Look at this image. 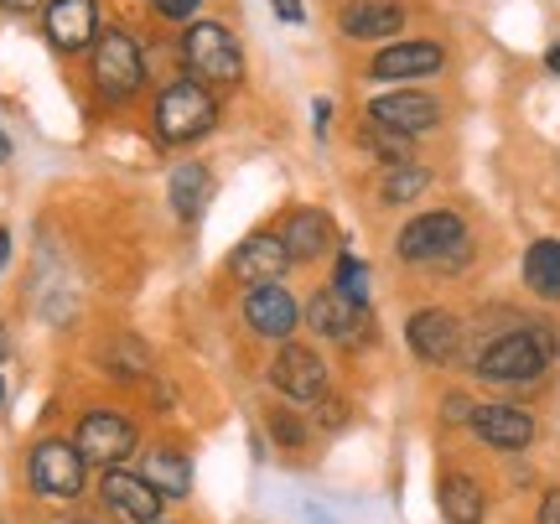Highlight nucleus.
<instances>
[{
    "instance_id": "32",
    "label": "nucleus",
    "mask_w": 560,
    "mask_h": 524,
    "mask_svg": "<svg viewBox=\"0 0 560 524\" xmlns=\"http://www.w3.org/2000/svg\"><path fill=\"white\" fill-rule=\"evenodd\" d=\"M0 5H5V11H37L42 0H0Z\"/></svg>"
},
{
    "instance_id": "13",
    "label": "nucleus",
    "mask_w": 560,
    "mask_h": 524,
    "mask_svg": "<svg viewBox=\"0 0 560 524\" xmlns=\"http://www.w3.org/2000/svg\"><path fill=\"white\" fill-rule=\"evenodd\" d=\"M244 323L255 327L260 338H291L301 323V306L280 281L276 286H249V296H244Z\"/></svg>"
},
{
    "instance_id": "37",
    "label": "nucleus",
    "mask_w": 560,
    "mask_h": 524,
    "mask_svg": "<svg viewBox=\"0 0 560 524\" xmlns=\"http://www.w3.org/2000/svg\"><path fill=\"white\" fill-rule=\"evenodd\" d=\"M0 359H5V327H0Z\"/></svg>"
},
{
    "instance_id": "29",
    "label": "nucleus",
    "mask_w": 560,
    "mask_h": 524,
    "mask_svg": "<svg viewBox=\"0 0 560 524\" xmlns=\"http://www.w3.org/2000/svg\"><path fill=\"white\" fill-rule=\"evenodd\" d=\"M540 524H560V488H556V493H545V504H540Z\"/></svg>"
},
{
    "instance_id": "1",
    "label": "nucleus",
    "mask_w": 560,
    "mask_h": 524,
    "mask_svg": "<svg viewBox=\"0 0 560 524\" xmlns=\"http://www.w3.org/2000/svg\"><path fill=\"white\" fill-rule=\"evenodd\" d=\"M219 125V100L208 94V83L198 79H177L161 89L156 100V141L161 145H187L208 136Z\"/></svg>"
},
{
    "instance_id": "27",
    "label": "nucleus",
    "mask_w": 560,
    "mask_h": 524,
    "mask_svg": "<svg viewBox=\"0 0 560 524\" xmlns=\"http://www.w3.org/2000/svg\"><path fill=\"white\" fill-rule=\"evenodd\" d=\"M270 436L280 446H306V426L291 416V410H270Z\"/></svg>"
},
{
    "instance_id": "6",
    "label": "nucleus",
    "mask_w": 560,
    "mask_h": 524,
    "mask_svg": "<svg viewBox=\"0 0 560 524\" xmlns=\"http://www.w3.org/2000/svg\"><path fill=\"white\" fill-rule=\"evenodd\" d=\"M83 467H89V457H83L73 442H42L37 452H32L26 473H32V488L47 493V499H79Z\"/></svg>"
},
{
    "instance_id": "21",
    "label": "nucleus",
    "mask_w": 560,
    "mask_h": 524,
    "mask_svg": "<svg viewBox=\"0 0 560 524\" xmlns=\"http://www.w3.org/2000/svg\"><path fill=\"white\" fill-rule=\"evenodd\" d=\"M208 193H213V172L202 162H187L172 172V208H177V219H198L208 208Z\"/></svg>"
},
{
    "instance_id": "2",
    "label": "nucleus",
    "mask_w": 560,
    "mask_h": 524,
    "mask_svg": "<svg viewBox=\"0 0 560 524\" xmlns=\"http://www.w3.org/2000/svg\"><path fill=\"white\" fill-rule=\"evenodd\" d=\"M556 359V338L540 333V327H520V333H503L478 353V374L499 384H524L540 380L545 363Z\"/></svg>"
},
{
    "instance_id": "38",
    "label": "nucleus",
    "mask_w": 560,
    "mask_h": 524,
    "mask_svg": "<svg viewBox=\"0 0 560 524\" xmlns=\"http://www.w3.org/2000/svg\"><path fill=\"white\" fill-rule=\"evenodd\" d=\"M0 400H5V384H0Z\"/></svg>"
},
{
    "instance_id": "26",
    "label": "nucleus",
    "mask_w": 560,
    "mask_h": 524,
    "mask_svg": "<svg viewBox=\"0 0 560 524\" xmlns=\"http://www.w3.org/2000/svg\"><path fill=\"white\" fill-rule=\"evenodd\" d=\"M363 141H369V151H374V156H384V162H395V166H400L405 156H410V136H395V130L363 136Z\"/></svg>"
},
{
    "instance_id": "24",
    "label": "nucleus",
    "mask_w": 560,
    "mask_h": 524,
    "mask_svg": "<svg viewBox=\"0 0 560 524\" xmlns=\"http://www.w3.org/2000/svg\"><path fill=\"white\" fill-rule=\"evenodd\" d=\"M431 187V172L425 166H410V162H400L389 177H384V187H380V198L384 202H410V198H420Z\"/></svg>"
},
{
    "instance_id": "11",
    "label": "nucleus",
    "mask_w": 560,
    "mask_h": 524,
    "mask_svg": "<svg viewBox=\"0 0 560 524\" xmlns=\"http://www.w3.org/2000/svg\"><path fill=\"white\" fill-rule=\"evenodd\" d=\"M47 37L62 53H83L100 42V0H47Z\"/></svg>"
},
{
    "instance_id": "15",
    "label": "nucleus",
    "mask_w": 560,
    "mask_h": 524,
    "mask_svg": "<svg viewBox=\"0 0 560 524\" xmlns=\"http://www.w3.org/2000/svg\"><path fill=\"white\" fill-rule=\"evenodd\" d=\"M306 323L317 327L322 338H332V343H359L363 323H369V306L348 302L338 286H327V291H317V296H312V306H306Z\"/></svg>"
},
{
    "instance_id": "12",
    "label": "nucleus",
    "mask_w": 560,
    "mask_h": 524,
    "mask_svg": "<svg viewBox=\"0 0 560 524\" xmlns=\"http://www.w3.org/2000/svg\"><path fill=\"white\" fill-rule=\"evenodd\" d=\"M405 338H410L420 363H452L462 348V323L452 312H441V306H425V312H416L405 323Z\"/></svg>"
},
{
    "instance_id": "16",
    "label": "nucleus",
    "mask_w": 560,
    "mask_h": 524,
    "mask_svg": "<svg viewBox=\"0 0 560 524\" xmlns=\"http://www.w3.org/2000/svg\"><path fill=\"white\" fill-rule=\"evenodd\" d=\"M467 421H472V436L482 446H499V452H524L535 442V421L514 405H478Z\"/></svg>"
},
{
    "instance_id": "9",
    "label": "nucleus",
    "mask_w": 560,
    "mask_h": 524,
    "mask_svg": "<svg viewBox=\"0 0 560 524\" xmlns=\"http://www.w3.org/2000/svg\"><path fill=\"white\" fill-rule=\"evenodd\" d=\"M79 452L89 463L115 467L136 452V421L130 416H115V410H89L79 421Z\"/></svg>"
},
{
    "instance_id": "3",
    "label": "nucleus",
    "mask_w": 560,
    "mask_h": 524,
    "mask_svg": "<svg viewBox=\"0 0 560 524\" xmlns=\"http://www.w3.org/2000/svg\"><path fill=\"white\" fill-rule=\"evenodd\" d=\"M182 62H187V79L208 83V89H229L244 79V53L240 42L229 37L213 21H192L182 32Z\"/></svg>"
},
{
    "instance_id": "36",
    "label": "nucleus",
    "mask_w": 560,
    "mask_h": 524,
    "mask_svg": "<svg viewBox=\"0 0 560 524\" xmlns=\"http://www.w3.org/2000/svg\"><path fill=\"white\" fill-rule=\"evenodd\" d=\"M545 62H550V68L560 73V47H550V53H545Z\"/></svg>"
},
{
    "instance_id": "30",
    "label": "nucleus",
    "mask_w": 560,
    "mask_h": 524,
    "mask_svg": "<svg viewBox=\"0 0 560 524\" xmlns=\"http://www.w3.org/2000/svg\"><path fill=\"white\" fill-rule=\"evenodd\" d=\"M276 16L291 21V26H296V21H306V16H301V0H276Z\"/></svg>"
},
{
    "instance_id": "34",
    "label": "nucleus",
    "mask_w": 560,
    "mask_h": 524,
    "mask_svg": "<svg viewBox=\"0 0 560 524\" xmlns=\"http://www.w3.org/2000/svg\"><path fill=\"white\" fill-rule=\"evenodd\" d=\"M79 524H109V520H100V509H83V514H73Z\"/></svg>"
},
{
    "instance_id": "14",
    "label": "nucleus",
    "mask_w": 560,
    "mask_h": 524,
    "mask_svg": "<svg viewBox=\"0 0 560 524\" xmlns=\"http://www.w3.org/2000/svg\"><path fill=\"white\" fill-rule=\"evenodd\" d=\"M100 493H104V504L115 509V514H125V520L161 524V493H156V484H145V473H120V467H109Z\"/></svg>"
},
{
    "instance_id": "33",
    "label": "nucleus",
    "mask_w": 560,
    "mask_h": 524,
    "mask_svg": "<svg viewBox=\"0 0 560 524\" xmlns=\"http://www.w3.org/2000/svg\"><path fill=\"white\" fill-rule=\"evenodd\" d=\"M5 260H11V234L0 229V270H5Z\"/></svg>"
},
{
    "instance_id": "31",
    "label": "nucleus",
    "mask_w": 560,
    "mask_h": 524,
    "mask_svg": "<svg viewBox=\"0 0 560 524\" xmlns=\"http://www.w3.org/2000/svg\"><path fill=\"white\" fill-rule=\"evenodd\" d=\"M327 115H332V104H327V100H317V104H312V120H317V130H322V125H327Z\"/></svg>"
},
{
    "instance_id": "35",
    "label": "nucleus",
    "mask_w": 560,
    "mask_h": 524,
    "mask_svg": "<svg viewBox=\"0 0 560 524\" xmlns=\"http://www.w3.org/2000/svg\"><path fill=\"white\" fill-rule=\"evenodd\" d=\"M0 162H11V141H5V130H0Z\"/></svg>"
},
{
    "instance_id": "25",
    "label": "nucleus",
    "mask_w": 560,
    "mask_h": 524,
    "mask_svg": "<svg viewBox=\"0 0 560 524\" xmlns=\"http://www.w3.org/2000/svg\"><path fill=\"white\" fill-rule=\"evenodd\" d=\"M332 286H338L348 302H359V306H369V265L363 260H353V255H342L338 260V276H332Z\"/></svg>"
},
{
    "instance_id": "8",
    "label": "nucleus",
    "mask_w": 560,
    "mask_h": 524,
    "mask_svg": "<svg viewBox=\"0 0 560 524\" xmlns=\"http://www.w3.org/2000/svg\"><path fill=\"white\" fill-rule=\"evenodd\" d=\"M270 384H276L291 405H312L327 395V363H322L312 348L285 343L276 353V363H270Z\"/></svg>"
},
{
    "instance_id": "10",
    "label": "nucleus",
    "mask_w": 560,
    "mask_h": 524,
    "mask_svg": "<svg viewBox=\"0 0 560 524\" xmlns=\"http://www.w3.org/2000/svg\"><path fill=\"white\" fill-rule=\"evenodd\" d=\"M291 265H296V260H291L285 240H280V234H270V229H260V234L240 240V244H234V255H229V270H234V281H244V286H276Z\"/></svg>"
},
{
    "instance_id": "28",
    "label": "nucleus",
    "mask_w": 560,
    "mask_h": 524,
    "mask_svg": "<svg viewBox=\"0 0 560 524\" xmlns=\"http://www.w3.org/2000/svg\"><path fill=\"white\" fill-rule=\"evenodd\" d=\"M151 5H156V16H166V21H192L202 0H151Z\"/></svg>"
},
{
    "instance_id": "22",
    "label": "nucleus",
    "mask_w": 560,
    "mask_h": 524,
    "mask_svg": "<svg viewBox=\"0 0 560 524\" xmlns=\"http://www.w3.org/2000/svg\"><path fill=\"white\" fill-rule=\"evenodd\" d=\"M145 484H156L161 499H187V493H192V463H187L182 452H151Z\"/></svg>"
},
{
    "instance_id": "4",
    "label": "nucleus",
    "mask_w": 560,
    "mask_h": 524,
    "mask_svg": "<svg viewBox=\"0 0 560 524\" xmlns=\"http://www.w3.org/2000/svg\"><path fill=\"white\" fill-rule=\"evenodd\" d=\"M89 68H94V89H100V100H109V104L136 100L140 83H145V58H140V47H136L130 32H104V37L94 42Z\"/></svg>"
},
{
    "instance_id": "5",
    "label": "nucleus",
    "mask_w": 560,
    "mask_h": 524,
    "mask_svg": "<svg viewBox=\"0 0 560 524\" xmlns=\"http://www.w3.org/2000/svg\"><path fill=\"white\" fill-rule=\"evenodd\" d=\"M462 244H467L462 219L446 213V208H436V213H420V219L405 223L400 240H395V255L410 265H441L452 249H462Z\"/></svg>"
},
{
    "instance_id": "7",
    "label": "nucleus",
    "mask_w": 560,
    "mask_h": 524,
    "mask_svg": "<svg viewBox=\"0 0 560 524\" xmlns=\"http://www.w3.org/2000/svg\"><path fill=\"white\" fill-rule=\"evenodd\" d=\"M369 120L395 136H420V130L441 125V100L425 89H389L380 100H369Z\"/></svg>"
},
{
    "instance_id": "20",
    "label": "nucleus",
    "mask_w": 560,
    "mask_h": 524,
    "mask_svg": "<svg viewBox=\"0 0 560 524\" xmlns=\"http://www.w3.org/2000/svg\"><path fill=\"white\" fill-rule=\"evenodd\" d=\"M436 504H441V514H446V524H478L488 499H482V488L472 484L467 473H446L436 488Z\"/></svg>"
},
{
    "instance_id": "17",
    "label": "nucleus",
    "mask_w": 560,
    "mask_h": 524,
    "mask_svg": "<svg viewBox=\"0 0 560 524\" xmlns=\"http://www.w3.org/2000/svg\"><path fill=\"white\" fill-rule=\"evenodd\" d=\"M441 62H446V53L436 42H400V47H384L369 62V73L374 79H431V73H441Z\"/></svg>"
},
{
    "instance_id": "19",
    "label": "nucleus",
    "mask_w": 560,
    "mask_h": 524,
    "mask_svg": "<svg viewBox=\"0 0 560 524\" xmlns=\"http://www.w3.org/2000/svg\"><path fill=\"white\" fill-rule=\"evenodd\" d=\"M280 240L291 249V260H317L322 249L332 244V219L317 213V208H296V213L285 219V229H280Z\"/></svg>"
},
{
    "instance_id": "18",
    "label": "nucleus",
    "mask_w": 560,
    "mask_h": 524,
    "mask_svg": "<svg viewBox=\"0 0 560 524\" xmlns=\"http://www.w3.org/2000/svg\"><path fill=\"white\" fill-rule=\"evenodd\" d=\"M405 26V11L395 0H353L348 11H342V32L359 42H374V37H395Z\"/></svg>"
},
{
    "instance_id": "23",
    "label": "nucleus",
    "mask_w": 560,
    "mask_h": 524,
    "mask_svg": "<svg viewBox=\"0 0 560 524\" xmlns=\"http://www.w3.org/2000/svg\"><path fill=\"white\" fill-rule=\"evenodd\" d=\"M524 281L540 296H560V240H535L524 255Z\"/></svg>"
}]
</instances>
